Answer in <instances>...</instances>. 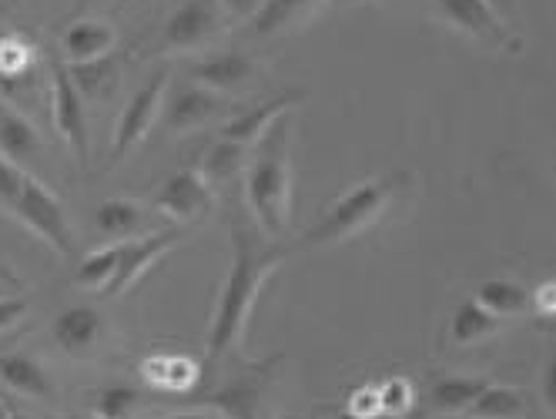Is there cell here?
<instances>
[{"label": "cell", "mask_w": 556, "mask_h": 419, "mask_svg": "<svg viewBox=\"0 0 556 419\" xmlns=\"http://www.w3.org/2000/svg\"><path fill=\"white\" fill-rule=\"evenodd\" d=\"M329 419H359V416H352L349 409H336V412H332Z\"/></svg>", "instance_id": "obj_41"}, {"label": "cell", "mask_w": 556, "mask_h": 419, "mask_svg": "<svg viewBox=\"0 0 556 419\" xmlns=\"http://www.w3.org/2000/svg\"><path fill=\"white\" fill-rule=\"evenodd\" d=\"M0 383L30 399H54V383L30 353H4L0 356Z\"/></svg>", "instance_id": "obj_19"}, {"label": "cell", "mask_w": 556, "mask_h": 419, "mask_svg": "<svg viewBox=\"0 0 556 419\" xmlns=\"http://www.w3.org/2000/svg\"><path fill=\"white\" fill-rule=\"evenodd\" d=\"M416 406V390L406 376H392L379 386V409L382 416H392V419H403L409 416V409Z\"/></svg>", "instance_id": "obj_31"}, {"label": "cell", "mask_w": 556, "mask_h": 419, "mask_svg": "<svg viewBox=\"0 0 556 419\" xmlns=\"http://www.w3.org/2000/svg\"><path fill=\"white\" fill-rule=\"evenodd\" d=\"M45 141L37 135V128L24 118L21 111L0 104V155L8 162H14L17 168L30 165L41 158Z\"/></svg>", "instance_id": "obj_18"}, {"label": "cell", "mask_w": 556, "mask_h": 419, "mask_svg": "<svg viewBox=\"0 0 556 419\" xmlns=\"http://www.w3.org/2000/svg\"><path fill=\"white\" fill-rule=\"evenodd\" d=\"M440 14L463 34L476 37L480 45L490 48H506V24L503 17L486 4V0H435Z\"/></svg>", "instance_id": "obj_12"}, {"label": "cell", "mask_w": 556, "mask_h": 419, "mask_svg": "<svg viewBox=\"0 0 556 419\" xmlns=\"http://www.w3.org/2000/svg\"><path fill=\"white\" fill-rule=\"evenodd\" d=\"M154 208L175 225H194L215 208V192L198 168H181L154 195Z\"/></svg>", "instance_id": "obj_8"}, {"label": "cell", "mask_w": 556, "mask_h": 419, "mask_svg": "<svg viewBox=\"0 0 556 419\" xmlns=\"http://www.w3.org/2000/svg\"><path fill=\"white\" fill-rule=\"evenodd\" d=\"M490 386V379H476V376H443L435 379L432 390H429V406L435 412H450V416H459L466 412L480 393Z\"/></svg>", "instance_id": "obj_21"}, {"label": "cell", "mask_w": 556, "mask_h": 419, "mask_svg": "<svg viewBox=\"0 0 556 419\" xmlns=\"http://www.w3.org/2000/svg\"><path fill=\"white\" fill-rule=\"evenodd\" d=\"M11 292H24V282L8 269V265L4 262H0V299H4V295H11Z\"/></svg>", "instance_id": "obj_37"}, {"label": "cell", "mask_w": 556, "mask_h": 419, "mask_svg": "<svg viewBox=\"0 0 556 419\" xmlns=\"http://www.w3.org/2000/svg\"><path fill=\"white\" fill-rule=\"evenodd\" d=\"M289 245L262 232L249 208L231 218V272L215 302V316L208 329V366H218L225 356L242 346L255 302L265 282L278 272V265L289 258Z\"/></svg>", "instance_id": "obj_1"}, {"label": "cell", "mask_w": 556, "mask_h": 419, "mask_svg": "<svg viewBox=\"0 0 556 419\" xmlns=\"http://www.w3.org/2000/svg\"><path fill=\"white\" fill-rule=\"evenodd\" d=\"M409 181L413 178L406 172H400V175H382V178H369L363 185H355L352 192H345L323 215L319 225L308 228L295 249H323V245H339V242L359 239L392 208L395 195H400Z\"/></svg>", "instance_id": "obj_3"}, {"label": "cell", "mask_w": 556, "mask_h": 419, "mask_svg": "<svg viewBox=\"0 0 556 419\" xmlns=\"http://www.w3.org/2000/svg\"><path fill=\"white\" fill-rule=\"evenodd\" d=\"M91 4H94V0H74V11H77V14H81V11H88Z\"/></svg>", "instance_id": "obj_40"}, {"label": "cell", "mask_w": 556, "mask_h": 419, "mask_svg": "<svg viewBox=\"0 0 556 419\" xmlns=\"http://www.w3.org/2000/svg\"><path fill=\"white\" fill-rule=\"evenodd\" d=\"M245 202L268 239H282L292 218V118L289 111L265 128L245 172Z\"/></svg>", "instance_id": "obj_2"}, {"label": "cell", "mask_w": 556, "mask_h": 419, "mask_svg": "<svg viewBox=\"0 0 556 419\" xmlns=\"http://www.w3.org/2000/svg\"><path fill=\"white\" fill-rule=\"evenodd\" d=\"M245 144H235V141H225L218 138L205 155H202V165H198V172L205 175V181L215 188V185H225L228 178H235L238 172L245 168Z\"/></svg>", "instance_id": "obj_28"}, {"label": "cell", "mask_w": 556, "mask_h": 419, "mask_svg": "<svg viewBox=\"0 0 556 419\" xmlns=\"http://www.w3.org/2000/svg\"><path fill=\"white\" fill-rule=\"evenodd\" d=\"M117 45V34L108 21H77L67 34H64V58L71 64H85V61H98L104 54H111Z\"/></svg>", "instance_id": "obj_20"}, {"label": "cell", "mask_w": 556, "mask_h": 419, "mask_svg": "<svg viewBox=\"0 0 556 419\" xmlns=\"http://www.w3.org/2000/svg\"><path fill=\"white\" fill-rule=\"evenodd\" d=\"M30 302L24 295H4L0 299V332H8L11 326H17L27 316Z\"/></svg>", "instance_id": "obj_34"}, {"label": "cell", "mask_w": 556, "mask_h": 419, "mask_svg": "<svg viewBox=\"0 0 556 419\" xmlns=\"http://www.w3.org/2000/svg\"><path fill=\"white\" fill-rule=\"evenodd\" d=\"M0 419H4V412H0Z\"/></svg>", "instance_id": "obj_45"}, {"label": "cell", "mask_w": 556, "mask_h": 419, "mask_svg": "<svg viewBox=\"0 0 556 419\" xmlns=\"http://www.w3.org/2000/svg\"><path fill=\"white\" fill-rule=\"evenodd\" d=\"M278 419H315V416H305V412H289V416H278Z\"/></svg>", "instance_id": "obj_42"}, {"label": "cell", "mask_w": 556, "mask_h": 419, "mask_svg": "<svg viewBox=\"0 0 556 419\" xmlns=\"http://www.w3.org/2000/svg\"><path fill=\"white\" fill-rule=\"evenodd\" d=\"M71 81L77 88L81 98H91V101H104L111 98V91L117 88V74H122V64H117L114 54H104L98 61H85V64H71L67 67Z\"/></svg>", "instance_id": "obj_24"}, {"label": "cell", "mask_w": 556, "mask_h": 419, "mask_svg": "<svg viewBox=\"0 0 556 419\" xmlns=\"http://www.w3.org/2000/svg\"><path fill=\"white\" fill-rule=\"evenodd\" d=\"M472 299L500 319H513V316L530 313V292L513 279H486V282H480V289H476Z\"/></svg>", "instance_id": "obj_23"}, {"label": "cell", "mask_w": 556, "mask_h": 419, "mask_svg": "<svg viewBox=\"0 0 556 419\" xmlns=\"http://www.w3.org/2000/svg\"><path fill=\"white\" fill-rule=\"evenodd\" d=\"M114 262H117V245H108V249H101V252H91L81 265H77L74 282L81 285V289H98V292H104V285H108L111 276H114Z\"/></svg>", "instance_id": "obj_29"}, {"label": "cell", "mask_w": 556, "mask_h": 419, "mask_svg": "<svg viewBox=\"0 0 556 419\" xmlns=\"http://www.w3.org/2000/svg\"><path fill=\"white\" fill-rule=\"evenodd\" d=\"M329 0H265L262 11L255 14V34H282L289 27H299L308 21L319 8H326Z\"/></svg>", "instance_id": "obj_22"}, {"label": "cell", "mask_w": 556, "mask_h": 419, "mask_svg": "<svg viewBox=\"0 0 556 419\" xmlns=\"http://www.w3.org/2000/svg\"><path fill=\"white\" fill-rule=\"evenodd\" d=\"M98 228L101 236L108 239H131V236H141L148 228V218L141 212V205L128 202V199H108L98 205Z\"/></svg>", "instance_id": "obj_27"}, {"label": "cell", "mask_w": 556, "mask_h": 419, "mask_svg": "<svg viewBox=\"0 0 556 419\" xmlns=\"http://www.w3.org/2000/svg\"><path fill=\"white\" fill-rule=\"evenodd\" d=\"M181 242V232H178V225L172 228H162V232H151L144 239H135V242H117V262H114V276L111 282L104 285V295L114 299V295H122L128 292L151 265L162 258L165 252H172L175 245Z\"/></svg>", "instance_id": "obj_9"}, {"label": "cell", "mask_w": 556, "mask_h": 419, "mask_svg": "<svg viewBox=\"0 0 556 419\" xmlns=\"http://www.w3.org/2000/svg\"><path fill=\"white\" fill-rule=\"evenodd\" d=\"M286 363V356L268 359H235L225 366V372L215 379L208 390H191L185 403L208 409L222 419H262V403L275 379V369Z\"/></svg>", "instance_id": "obj_4"}, {"label": "cell", "mask_w": 556, "mask_h": 419, "mask_svg": "<svg viewBox=\"0 0 556 419\" xmlns=\"http://www.w3.org/2000/svg\"><path fill=\"white\" fill-rule=\"evenodd\" d=\"M11 419H30V416H11Z\"/></svg>", "instance_id": "obj_44"}, {"label": "cell", "mask_w": 556, "mask_h": 419, "mask_svg": "<svg viewBox=\"0 0 556 419\" xmlns=\"http://www.w3.org/2000/svg\"><path fill=\"white\" fill-rule=\"evenodd\" d=\"M51 114H54V128L74 151V158L81 168H91V135H88V114H85V98L77 94L71 74L64 64H51Z\"/></svg>", "instance_id": "obj_7"}, {"label": "cell", "mask_w": 556, "mask_h": 419, "mask_svg": "<svg viewBox=\"0 0 556 419\" xmlns=\"http://www.w3.org/2000/svg\"><path fill=\"white\" fill-rule=\"evenodd\" d=\"M162 111H165L168 131H191V128H202L212 118H218L225 111V101L202 85H181L172 91V98L162 101Z\"/></svg>", "instance_id": "obj_13"}, {"label": "cell", "mask_w": 556, "mask_h": 419, "mask_svg": "<svg viewBox=\"0 0 556 419\" xmlns=\"http://www.w3.org/2000/svg\"><path fill=\"white\" fill-rule=\"evenodd\" d=\"M218 34L215 0H185L165 24V51H198Z\"/></svg>", "instance_id": "obj_10"}, {"label": "cell", "mask_w": 556, "mask_h": 419, "mask_svg": "<svg viewBox=\"0 0 556 419\" xmlns=\"http://www.w3.org/2000/svg\"><path fill=\"white\" fill-rule=\"evenodd\" d=\"M51 335L58 342V350L71 359H88L98 353L104 339V316L94 306H71L58 313Z\"/></svg>", "instance_id": "obj_11"}, {"label": "cell", "mask_w": 556, "mask_h": 419, "mask_svg": "<svg viewBox=\"0 0 556 419\" xmlns=\"http://www.w3.org/2000/svg\"><path fill=\"white\" fill-rule=\"evenodd\" d=\"M265 0H222V8L231 14V17H252L262 11Z\"/></svg>", "instance_id": "obj_36"}, {"label": "cell", "mask_w": 556, "mask_h": 419, "mask_svg": "<svg viewBox=\"0 0 556 419\" xmlns=\"http://www.w3.org/2000/svg\"><path fill=\"white\" fill-rule=\"evenodd\" d=\"M141 376H144V383L157 393L188 396L198 386V379H202V369H198V363H191L188 356L157 353V356H148L141 363Z\"/></svg>", "instance_id": "obj_15"}, {"label": "cell", "mask_w": 556, "mask_h": 419, "mask_svg": "<svg viewBox=\"0 0 556 419\" xmlns=\"http://www.w3.org/2000/svg\"><path fill=\"white\" fill-rule=\"evenodd\" d=\"M165 91H168V74L157 71L148 85H141L128 107L122 111V118L114 125V138H111V155H108V165H122L131 151L151 135L157 114H162V101H165Z\"/></svg>", "instance_id": "obj_6"}, {"label": "cell", "mask_w": 556, "mask_h": 419, "mask_svg": "<svg viewBox=\"0 0 556 419\" xmlns=\"http://www.w3.org/2000/svg\"><path fill=\"white\" fill-rule=\"evenodd\" d=\"M24 228L48 242L61 258H71L74 255V228H71V218L64 212V205L58 202V195L51 188H45L37 178H24L21 185V195L14 199V205L8 208Z\"/></svg>", "instance_id": "obj_5"}, {"label": "cell", "mask_w": 556, "mask_h": 419, "mask_svg": "<svg viewBox=\"0 0 556 419\" xmlns=\"http://www.w3.org/2000/svg\"><path fill=\"white\" fill-rule=\"evenodd\" d=\"M258 64L245 51H225L198 61L191 67V81L208 91H242L255 81Z\"/></svg>", "instance_id": "obj_14"}, {"label": "cell", "mask_w": 556, "mask_h": 419, "mask_svg": "<svg viewBox=\"0 0 556 419\" xmlns=\"http://www.w3.org/2000/svg\"><path fill=\"white\" fill-rule=\"evenodd\" d=\"M299 101H305V91H289V94H278V98H271V101H265V104H255V107H249L245 114H238V118H231L228 125H222V138L225 141H235V144H252V141H258L262 135H265V128L278 118V114H286V111H292Z\"/></svg>", "instance_id": "obj_17"}, {"label": "cell", "mask_w": 556, "mask_h": 419, "mask_svg": "<svg viewBox=\"0 0 556 419\" xmlns=\"http://www.w3.org/2000/svg\"><path fill=\"white\" fill-rule=\"evenodd\" d=\"M165 419H222V416L205 412V409H188V412H172V416H165Z\"/></svg>", "instance_id": "obj_38"}, {"label": "cell", "mask_w": 556, "mask_h": 419, "mask_svg": "<svg viewBox=\"0 0 556 419\" xmlns=\"http://www.w3.org/2000/svg\"><path fill=\"white\" fill-rule=\"evenodd\" d=\"M503 332V319L493 316L490 309H483L476 299H466L456 306L450 329H446V350H469L480 346V342L493 339Z\"/></svg>", "instance_id": "obj_16"}, {"label": "cell", "mask_w": 556, "mask_h": 419, "mask_svg": "<svg viewBox=\"0 0 556 419\" xmlns=\"http://www.w3.org/2000/svg\"><path fill=\"white\" fill-rule=\"evenodd\" d=\"M553 292H556V285H553V282H543L536 292H530V313H536V316L549 319V316H553Z\"/></svg>", "instance_id": "obj_35"}, {"label": "cell", "mask_w": 556, "mask_h": 419, "mask_svg": "<svg viewBox=\"0 0 556 419\" xmlns=\"http://www.w3.org/2000/svg\"><path fill=\"white\" fill-rule=\"evenodd\" d=\"M469 419H530V399L513 386H486L469 409Z\"/></svg>", "instance_id": "obj_25"}, {"label": "cell", "mask_w": 556, "mask_h": 419, "mask_svg": "<svg viewBox=\"0 0 556 419\" xmlns=\"http://www.w3.org/2000/svg\"><path fill=\"white\" fill-rule=\"evenodd\" d=\"M34 48L21 37H0V81H21L30 74Z\"/></svg>", "instance_id": "obj_30"}, {"label": "cell", "mask_w": 556, "mask_h": 419, "mask_svg": "<svg viewBox=\"0 0 556 419\" xmlns=\"http://www.w3.org/2000/svg\"><path fill=\"white\" fill-rule=\"evenodd\" d=\"M496 14H513V0H486Z\"/></svg>", "instance_id": "obj_39"}, {"label": "cell", "mask_w": 556, "mask_h": 419, "mask_svg": "<svg viewBox=\"0 0 556 419\" xmlns=\"http://www.w3.org/2000/svg\"><path fill=\"white\" fill-rule=\"evenodd\" d=\"M94 419H135L144 406V393L128 383H108L88 399Z\"/></svg>", "instance_id": "obj_26"}, {"label": "cell", "mask_w": 556, "mask_h": 419, "mask_svg": "<svg viewBox=\"0 0 556 419\" xmlns=\"http://www.w3.org/2000/svg\"><path fill=\"white\" fill-rule=\"evenodd\" d=\"M11 4H14V0H0V14H4V11H8Z\"/></svg>", "instance_id": "obj_43"}, {"label": "cell", "mask_w": 556, "mask_h": 419, "mask_svg": "<svg viewBox=\"0 0 556 419\" xmlns=\"http://www.w3.org/2000/svg\"><path fill=\"white\" fill-rule=\"evenodd\" d=\"M24 178H27L24 168H17L14 162H8L4 155H0V208H4V212H8V208L14 205V199L21 195Z\"/></svg>", "instance_id": "obj_32"}, {"label": "cell", "mask_w": 556, "mask_h": 419, "mask_svg": "<svg viewBox=\"0 0 556 419\" xmlns=\"http://www.w3.org/2000/svg\"><path fill=\"white\" fill-rule=\"evenodd\" d=\"M349 412L359 416V419H379L382 409H379V386H359L349 399Z\"/></svg>", "instance_id": "obj_33"}]
</instances>
